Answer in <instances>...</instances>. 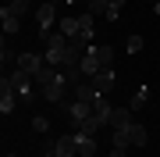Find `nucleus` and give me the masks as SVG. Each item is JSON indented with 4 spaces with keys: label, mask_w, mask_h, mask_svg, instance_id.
Returning <instances> with one entry per match:
<instances>
[{
    "label": "nucleus",
    "mask_w": 160,
    "mask_h": 157,
    "mask_svg": "<svg viewBox=\"0 0 160 157\" xmlns=\"http://www.w3.org/2000/svg\"><path fill=\"white\" fill-rule=\"evenodd\" d=\"M149 143V128L146 125H139V122H132L125 128H114V146H146Z\"/></svg>",
    "instance_id": "f257e3e1"
},
{
    "label": "nucleus",
    "mask_w": 160,
    "mask_h": 157,
    "mask_svg": "<svg viewBox=\"0 0 160 157\" xmlns=\"http://www.w3.org/2000/svg\"><path fill=\"white\" fill-rule=\"evenodd\" d=\"M4 82L11 86V93L18 100H32V86H36V79L29 75V71H22V68H14L11 75H4Z\"/></svg>",
    "instance_id": "f03ea898"
},
{
    "label": "nucleus",
    "mask_w": 160,
    "mask_h": 157,
    "mask_svg": "<svg viewBox=\"0 0 160 157\" xmlns=\"http://www.w3.org/2000/svg\"><path fill=\"white\" fill-rule=\"evenodd\" d=\"M64 54H68V36L64 32H50L46 36V64L64 68Z\"/></svg>",
    "instance_id": "7ed1b4c3"
},
{
    "label": "nucleus",
    "mask_w": 160,
    "mask_h": 157,
    "mask_svg": "<svg viewBox=\"0 0 160 157\" xmlns=\"http://www.w3.org/2000/svg\"><path fill=\"white\" fill-rule=\"evenodd\" d=\"M53 18H57V4L43 0V4L36 7V25H39V36H43V39L50 36V25H53Z\"/></svg>",
    "instance_id": "20e7f679"
},
{
    "label": "nucleus",
    "mask_w": 160,
    "mask_h": 157,
    "mask_svg": "<svg viewBox=\"0 0 160 157\" xmlns=\"http://www.w3.org/2000/svg\"><path fill=\"white\" fill-rule=\"evenodd\" d=\"M64 89H68V82H64V79H61V71H57V79L46 82V86L39 89V97L46 100V104H61V100H64Z\"/></svg>",
    "instance_id": "39448f33"
},
{
    "label": "nucleus",
    "mask_w": 160,
    "mask_h": 157,
    "mask_svg": "<svg viewBox=\"0 0 160 157\" xmlns=\"http://www.w3.org/2000/svg\"><path fill=\"white\" fill-rule=\"evenodd\" d=\"M46 64V54H32V50H22L18 54V64L14 68H22V71H29V75H36V71H39Z\"/></svg>",
    "instance_id": "423d86ee"
},
{
    "label": "nucleus",
    "mask_w": 160,
    "mask_h": 157,
    "mask_svg": "<svg viewBox=\"0 0 160 157\" xmlns=\"http://www.w3.org/2000/svg\"><path fill=\"white\" fill-rule=\"evenodd\" d=\"M110 114H114V104L107 100V93H100L92 100V118H96L100 125H110Z\"/></svg>",
    "instance_id": "0eeeda50"
},
{
    "label": "nucleus",
    "mask_w": 160,
    "mask_h": 157,
    "mask_svg": "<svg viewBox=\"0 0 160 157\" xmlns=\"http://www.w3.org/2000/svg\"><path fill=\"white\" fill-rule=\"evenodd\" d=\"M89 82H92V89H96V93H110V89H114V68H103V71H96V75H92Z\"/></svg>",
    "instance_id": "6e6552de"
},
{
    "label": "nucleus",
    "mask_w": 160,
    "mask_h": 157,
    "mask_svg": "<svg viewBox=\"0 0 160 157\" xmlns=\"http://www.w3.org/2000/svg\"><path fill=\"white\" fill-rule=\"evenodd\" d=\"M92 36H96V25H92V14L86 11V14H78V36L75 39H82V43L92 47Z\"/></svg>",
    "instance_id": "1a4fd4ad"
},
{
    "label": "nucleus",
    "mask_w": 160,
    "mask_h": 157,
    "mask_svg": "<svg viewBox=\"0 0 160 157\" xmlns=\"http://www.w3.org/2000/svg\"><path fill=\"white\" fill-rule=\"evenodd\" d=\"M89 114H92V104H82V100H71V104H68V122H71V125L86 122Z\"/></svg>",
    "instance_id": "9d476101"
},
{
    "label": "nucleus",
    "mask_w": 160,
    "mask_h": 157,
    "mask_svg": "<svg viewBox=\"0 0 160 157\" xmlns=\"http://www.w3.org/2000/svg\"><path fill=\"white\" fill-rule=\"evenodd\" d=\"M14 107H18V97L11 93V86L0 79V114H14Z\"/></svg>",
    "instance_id": "9b49d317"
},
{
    "label": "nucleus",
    "mask_w": 160,
    "mask_h": 157,
    "mask_svg": "<svg viewBox=\"0 0 160 157\" xmlns=\"http://www.w3.org/2000/svg\"><path fill=\"white\" fill-rule=\"evenodd\" d=\"M96 71H103V64H100V57H96V50L89 47V50H86V57H82V75L92 79Z\"/></svg>",
    "instance_id": "f8f14e48"
},
{
    "label": "nucleus",
    "mask_w": 160,
    "mask_h": 157,
    "mask_svg": "<svg viewBox=\"0 0 160 157\" xmlns=\"http://www.w3.org/2000/svg\"><path fill=\"white\" fill-rule=\"evenodd\" d=\"M71 93H75L71 100H82V104H92V100H96V97H100V93H96V89H92V82H89V79H86V82H78V86H75V89H71Z\"/></svg>",
    "instance_id": "ddd939ff"
},
{
    "label": "nucleus",
    "mask_w": 160,
    "mask_h": 157,
    "mask_svg": "<svg viewBox=\"0 0 160 157\" xmlns=\"http://www.w3.org/2000/svg\"><path fill=\"white\" fill-rule=\"evenodd\" d=\"M57 150L64 154V157H78V136H57Z\"/></svg>",
    "instance_id": "4468645a"
},
{
    "label": "nucleus",
    "mask_w": 160,
    "mask_h": 157,
    "mask_svg": "<svg viewBox=\"0 0 160 157\" xmlns=\"http://www.w3.org/2000/svg\"><path fill=\"white\" fill-rule=\"evenodd\" d=\"M135 118H132V107H114V114H110V128H125L132 125Z\"/></svg>",
    "instance_id": "2eb2a0df"
},
{
    "label": "nucleus",
    "mask_w": 160,
    "mask_h": 157,
    "mask_svg": "<svg viewBox=\"0 0 160 157\" xmlns=\"http://www.w3.org/2000/svg\"><path fill=\"white\" fill-rule=\"evenodd\" d=\"M57 71H61V68H53V64H43V68H39V71H36V75H32V79H36V86H39V89H43V86H46V82H53V79H57Z\"/></svg>",
    "instance_id": "dca6fc26"
},
{
    "label": "nucleus",
    "mask_w": 160,
    "mask_h": 157,
    "mask_svg": "<svg viewBox=\"0 0 160 157\" xmlns=\"http://www.w3.org/2000/svg\"><path fill=\"white\" fill-rule=\"evenodd\" d=\"M78 157H96V136H78Z\"/></svg>",
    "instance_id": "f3484780"
},
{
    "label": "nucleus",
    "mask_w": 160,
    "mask_h": 157,
    "mask_svg": "<svg viewBox=\"0 0 160 157\" xmlns=\"http://www.w3.org/2000/svg\"><path fill=\"white\" fill-rule=\"evenodd\" d=\"M146 104H149V86H139L135 93H132V100H128V107H132V111H142Z\"/></svg>",
    "instance_id": "a211bd4d"
},
{
    "label": "nucleus",
    "mask_w": 160,
    "mask_h": 157,
    "mask_svg": "<svg viewBox=\"0 0 160 157\" xmlns=\"http://www.w3.org/2000/svg\"><path fill=\"white\" fill-rule=\"evenodd\" d=\"M100 128H103V125H100V122H96V118H92V114H89V118H86V122H78V125H75V132H78V136H96V132H100Z\"/></svg>",
    "instance_id": "6ab92c4d"
},
{
    "label": "nucleus",
    "mask_w": 160,
    "mask_h": 157,
    "mask_svg": "<svg viewBox=\"0 0 160 157\" xmlns=\"http://www.w3.org/2000/svg\"><path fill=\"white\" fill-rule=\"evenodd\" d=\"M0 22H4V36H14L18 29H22V18H14L7 11H0Z\"/></svg>",
    "instance_id": "aec40b11"
},
{
    "label": "nucleus",
    "mask_w": 160,
    "mask_h": 157,
    "mask_svg": "<svg viewBox=\"0 0 160 157\" xmlns=\"http://www.w3.org/2000/svg\"><path fill=\"white\" fill-rule=\"evenodd\" d=\"M29 7H32V0H11L4 11H7V14H14V18H22V14H29Z\"/></svg>",
    "instance_id": "412c9836"
},
{
    "label": "nucleus",
    "mask_w": 160,
    "mask_h": 157,
    "mask_svg": "<svg viewBox=\"0 0 160 157\" xmlns=\"http://www.w3.org/2000/svg\"><path fill=\"white\" fill-rule=\"evenodd\" d=\"M92 50H96V57H100V64H103V68H110V64H114V47L100 43V47H92Z\"/></svg>",
    "instance_id": "4be33fe9"
},
{
    "label": "nucleus",
    "mask_w": 160,
    "mask_h": 157,
    "mask_svg": "<svg viewBox=\"0 0 160 157\" xmlns=\"http://www.w3.org/2000/svg\"><path fill=\"white\" fill-rule=\"evenodd\" d=\"M61 32L68 36V39H75V36H78V18H61Z\"/></svg>",
    "instance_id": "5701e85b"
},
{
    "label": "nucleus",
    "mask_w": 160,
    "mask_h": 157,
    "mask_svg": "<svg viewBox=\"0 0 160 157\" xmlns=\"http://www.w3.org/2000/svg\"><path fill=\"white\" fill-rule=\"evenodd\" d=\"M139 50H142V36H139V32H132L128 39H125V54H139Z\"/></svg>",
    "instance_id": "b1692460"
},
{
    "label": "nucleus",
    "mask_w": 160,
    "mask_h": 157,
    "mask_svg": "<svg viewBox=\"0 0 160 157\" xmlns=\"http://www.w3.org/2000/svg\"><path fill=\"white\" fill-rule=\"evenodd\" d=\"M32 132H39V136L50 132V118H46V114H36V118H32Z\"/></svg>",
    "instance_id": "393cba45"
},
{
    "label": "nucleus",
    "mask_w": 160,
    "mask_h": 157,
    "mask_svg": "<svg viewBox=\"0 0 160 157\" xmlns=\"http://www.w3.org/2000/svg\"><path fill=\"white\" fill-rule=\"evenodd\" d=\"M89 7V14H103L107 18V7H110V0H92V4H86Z\"/></svg>",
    "instance_id": "a878e982"
},
{
    "label": "nucleus",
    "mask_w": 160,
    "mask_h": 157,
    "mask_svg": "<svg viewBox=\"0 0 160 157\" xmlns=\"http://www.w3.org/2000/svg\"><path fill=\"white\" fill-rule=\"evenodd\" d=\"M121 7H125V0H110V7H107V22H118Z\"/></svg>",
    "instance_id": "bb28decb"
},
{
    "label": "nucleus",
    "mask_w": 160,
    "mask_h": 157,
    "mask_svg": "<svg viewBox=\"0 0 160 157\" xmlns=\"http://www.w3.org/2000/svg\"><path fill=\"white\" fill-rule=\"evenodd\" d=\"M43 157H64V154L57 150V139H46V143H43Z\"/></svg>",
    "instance_id": "cd10ccee"
},
{
    "label": "nucleus",
    "mask_w": 160,
    "mask_h": 157,
    "mask_svg": "<svg viewBox=\"0 0 160 157\" xmlns=\"http://www.w3.org/2000/svg\"><path fill=\"white\" fill-rule=\"evenodd\" d=\"M107 157H125V146H114V150H110Z\"/></svg>",
    "instance_id": "c85d7f7f"
},
{
    "label": "nucleus",
    "mask_w": 160,
    "mask_h": 157,
    "mask_svg": "<svg viewBox=\"0 0 160 157\" xmlns=\"http://www.w3.org/2000/svg\"><path fill=\"white\" fill-rule=\"evenodd\" d=\"M153 14H160V0H153Z\"/></svg>",
    "instance_id": "c756f323"
},
{
    "label": "nucleus",
    "mask_w": 160,
    "mask_h": 157,
    "mask_svg": "<svg viewBox=\"0 0 160 157\" xmlns=\"http://www.w3.org/2000/svg\"><path fill=\"white\" fill-rule=\"evenodd\" d=\"M50 4H61V0H50Z\"/></svg>",
    "instance_id": "7c9ffc66"
},
{
    "label": "nucleus",
    "mask_w": 160,
    "mask_h": 157,
    "mask_svg": "<svg viewBox=\"0 0 160 157\" xmlns=\"http://www.w3.org/2000/svg\"><path fill=\"white\" fill-rule=\"evenodd\" d=\"M7 157H18V154H7Z\"/></svg>",
    "instance_id": "2f4dec72"
},
{
    "label": "nucleus",
    "mask_w": 160,
    "mask_h": 157,
    "mask_svg": "<svg viewBox=\"0 0 160 157\" xmlns=\"http://www.w3.org/2000/svg\"><path fill=\"white\" fill-rule=\"evenodd\" d=\"M149 4H153V0H149Z\"/></svg>",
    "instance_id": "473e14b6"
}]
</instances>
